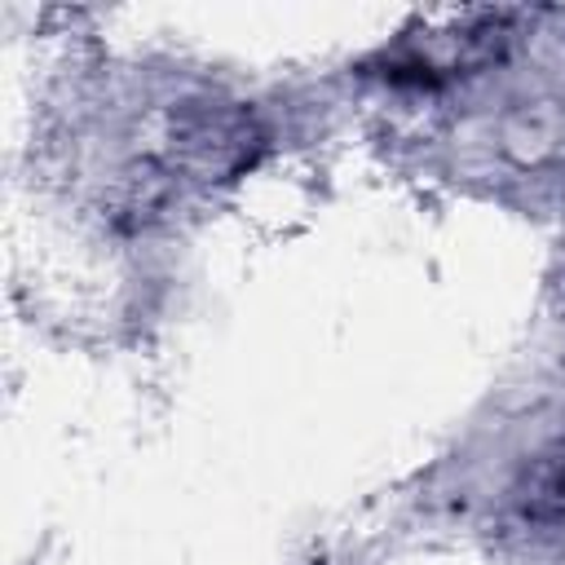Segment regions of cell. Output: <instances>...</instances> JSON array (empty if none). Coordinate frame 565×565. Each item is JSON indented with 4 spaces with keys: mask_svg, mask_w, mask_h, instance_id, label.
<instances>
[{
    "mask_svg": "<svg viewBox=\"0 0 565 565\" xmlns=\"http://www.w3.org/2000/svg\"><path fill=\"white\" fill-rule=\"evenodd\" d=\"M521 512L534 521H561L565 516V450L543 459L539 472L521 486Z\"/></svg>",
    "mask_w": 565,
    "mask_h": 565,
    "instance_id": "1",
    "label": "cell"
}]
</instances>
